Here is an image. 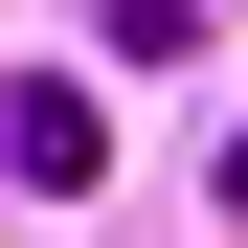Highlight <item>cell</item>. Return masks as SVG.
Instances as JSON below:
<instances>
[{
    "label": "cell",
    "mask_w": 248,
    "mask_h": 248,
    "mask_svg": "<svg viewBox=\"0 0 248 248\" xmlns=\"http://www.w3.org/2000/svg\"><path fill=\"white\" fill-rule=\"evenodd\" d=\"M0 158H23L46 203H91V181H113V113H91V68H23V91H0Z\"/></svg>",
    "instance_id": "1"
},
{
    "label": "cell",
    "mask_w": 248,
    "mask_h": 248,
    "mask_svg": "<svg viewBox=\"0 0 248 248\" xmlns=\"http://www.w3.org/2000/svg\"><path fill=\"white\" fill-rule=\"evenodd\" d=\"M91 23H113L136 68H181V46H203V0H91Z\"/></svg>",
    "instance_id": "2"
},
{
    "label": "cell",
    "mask_w": 248,
    "mask_h": 248,
    "mask_svg": "<svg viewBox=\"0 0 248 248\" xmlns=\"http://www.w3.org/2000/svg\"><path fill=\"white\" fill-rule=\"evenodd\" d=\"M203 181H226V203H248V113H226V158H203Z\"/></svg>",
    "instance_id": "3"
}]
</instances>
